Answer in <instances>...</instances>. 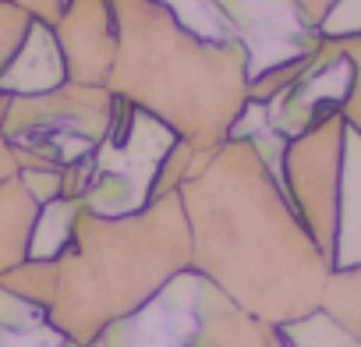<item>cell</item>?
I'll list each match as a JSON object with an SVG mask.
<instances>
[{"label": "cell", "mask_w": 361, "mask_h": 347, "mask_svg": "<svg viewBox=\"0 0 361 347\" xmlns=\"http://www.w3.org/2000/svg\"><path fill=\"white\" fill-rule=\"evenodd\" d=\"M177 192L195 273L273 326L322 308L333 266L252 138L199 149Z\"/></svg>", "instance_id": "cell-1"}, {"label": "cell", "mask_w": 361, "mask_h": 347, "mask_svg": "<svg viewBox=\"0 0 361 347\" xmlns=\"http://www.w3.org/2000/svg\"><path fill=\"white\" fill-rule=\"evenodd\" d=\"M110 4L117 15V57L106 89L195 149L227 142L248 106L252 68L245 43L188 29L159 0Z\"/></svg>", "instance_id": "cell-2"}, {"label": "cell", "mask_w": 361, "mask_h": 347, "mask_svg": "<svg viewBox=\"0 0 361 347\" xmlns=\"http://www.w3.org/2000/svg\"><path fill=\"white\" fill-rule=\"evenodd\" d=\"M185 269H192V231L180 192L128 217H99L82 206L71 245L57 255V294L47 319L92 347L106 326L138 312Z\"/></svg>", "instance_id": "cell-3"}, {"label": "cell", "mask_w": 361, "mask_h": 347, "mask_svg": "<svg viewBox=\"0 0 361 347\" xmlns=\"http://www.w3.org/2000/svg\"><path fill=\"white\" fill-rule=\"evenodd\" d=\"M92 347H290L273 326L231 301L202 273H177L128 319L106 326Z\"/></svg>", "instance_id": "cell-4"}, {"label": "cell", "mask_w": 361, "mask_h": 347, "mask_svg": "<svg viewBox=\"0 0 361 347\" xmlns=\"http://www.w3.org/2000/svg\"><path fill=\"white\" fill-rule=\"evenodd\" d=\"M177 135L152 114L117 96L110 135L99 149L61 170V195L99 217H128L152 202V181Z\"/></svg>", "instance_id": "cell-5"}, {"label": "cell", "mask_w": 361, "mask_h": 347, "mask_svg": "<svg viewBox=\"0 0 361 347\" xmlns=\"http://www.w3.org/2000/svg\"><path fill=\"white\" fill-rule=\"evenodd\" d=\"M114 114L117 96L106 85L64 82L39 96H8L4 131L18 170H64L99 149V142L110 135Z\"/></svg>", "instance_id": "cell-6"}, {"label": "cell", "mask_w": 361, "mask_h": 347, "mask_svg": "<svg viewBox=\"0 0 361 347\" xmlns=\"http://www.w3.org/2000/svg\"><path fill=\"white\" fill-rule=\"evenodd\" d=\"M347 121L340 110L322 114L305 131L287 138L280 159V185L333 266L340 238V195H343V163H347Z\"/></svg>", "instance_id": "cell-7"}, {"label": "cell", "mask_w": 361, "mask_h": 347, "mask_svg": "<svg viewBox=\"0 0 361 347\" xmlns=\"http://www.w3.org/2000/svg\"><path fill=\"white\" fill-rule=\"evenodd\" d=\"M206 4L216 11L224 29L245 43L252 75L301 57L322 39L294 0H206Z\"/></svg>", "instance_id": "cell-8"}, {"label": "cell", "mask_w": 361, "mask_h": 347, "mask_svg": "<svg viewBox=\"0 0 361 347\" xmlns=\"http://www.w3.org/2000/svg\"><path fill=\"white\" fill-rule=\"evenodd\" d=\"M54 32L64 50L68 82L106 85L117 57V15L110 0H64Z\"/></svg>", "instance_id": "cell-9"}, {"label": "cell", "mask_w": 361, "mask_h": 347, "mask_svg": "<svg viewBox=\"0 0 361 347\" xmlns=\"http://www.w3.org/2000/svg\"><path fill=\"white\" fill-rule=\"evenodd\" d=\"M64 82H68V64H64V50L57 43L54 25L32 22L22 50L15 54L8 71L0 75V92L4 96H39Z\"/></svg>", "instance_id": "cell-10"}, {"label": "cell", "mask_w": 361, "mask_h": 347, "mask_svg": "<svg viewBox=\"0 0 361 347\" xmlns=\"http://www.w3.org/2000/svg\"><path fill=\"white\" fill-rule=\"evenodd\" d=\"M39 209L43 206L32 199V192L22 185L18 174L0 185V276L29 259Z\"/></svg>", "instance_id": "cell-11"}, {"label": "cell", "mask_w": 361, "mask_h": 347, "mask_svg": "<svg viewBox=\"0 0 361 347\" xmlns=\"http://www.w3.org/2000/svg\"><path fill=\"white\" fill-rule=\"evenodd\" d=\"M78 209H82V202L78 199H64V195L54 199V202H47L39 209V220H36V231H32L29 259H57L71 245Z\"/></svg>", "instance_id": "cell-12"}, {"label": "cell", "mask_w": 361, "mask_h": 347, "mask_svg": "<svg viewBox=\"0 0 361 347\" xmlns=\"http://www.w3.org/2000/svg\"><path fill=\"white\" fill-rule=\"evenodd\" d=\"M322 312L336 319L361 343V262L340 266L329 273L326 291H322Z\"/></svg>", "instance_id": "cell-13"}, {"label": "cell", "mask_w": 361, "mask_h": 347, "mask_svg": "<svg viewBox=\"0 0 361 347\" xmlns=\"http://www.w3.org/2000/svg\"><path fill=\"white\" fill-rule=\"evenodd\" d=\"M0 287H8L11 294L50 312L54 294H57V259H25L22 266H15L11 273L0 276Z\"/></svg>", "instance_id": "cell-14"}, {"label": "cell", "mask_w": 361, "mask_h": 347, "mask_svg": "<svg viewBox=\"0 0 361 347\" xmlns=\"http://www.w3.org/2000/svg\"><path fill=\"white\" fill-rule=\"evenodd\" d=\"M283 336L290 347H361L336 319H329L322 308L298 319V322H287L283 326Z\"/></svg>", "instance_id": "cell-15"}, {"label": "cell", "mask_w": 361, "mask_h": 347, "mask_svg": "<svg viewBox=\"0 0 361 347\" xmlns=\"http://www.w3.org/2000/svg\"><path fill=\"white\" fill-rule=\"evenodd\" d=\"M32 15L22 11L15 0H0V75L8 71V64L15 61V54L22 50L29 29H32Z\"/></svg>", "instance_id": "cell-16"}, {"label": "cell", "mask_w": 361, "mask_h": 347, "mask_svg": "<svg viewBox=\"0 0 361 347\" xmlns=\"http://www.w3.org/2000/svg\"><path fill=\"white\" fill-rule=\"evenodd\" d=\"M18 178H22V185L32 192V199H36L39 206L61 199V170H50V166H25V170H18Z\"/></svg>", "instance_id": "cell-17"}, {"label": "cell", "mask_w": 361, "mask_h": 347, "mask_svg": "<svg viewBox=\"0 0 361 347\" xmlns=\"http://www.w3.org/2000/svg\"><path fill=\"white\" fill-rule=\"evenodd\" d=\"M319 32H322V36H350V32H361V0H340V4L322 18Z\"/></svg>", "instance_id": "cell-18"}, {"label": "cell", "mask_w": 361, "mask_h": 347, "mask_svg": "<svg viewBox=\"0 0 361 347\" xmlns=\"http://www.w3.org/2000/svg\"><path fill=\"white\" fill-rule=\"evenodd\" d=\"M4 106H8V96L0 92V185L11 181L18 174V159H15V149H11L8 131H4Z\"/></svg>", "instance_id": "cell-19"}, {"label": "cell", "mask_w": 361, "mask_h": 347, "mask_svg": "<svg viewBox=\"0 0 361 347\" xmlns=\"http://www.w3.org/2000/svg\"><path fill=\"white\" fill-rule=\"evenodd\" d=\"M15 4L22 11H29L36 22H47V25H54L64 11V0H15Z\"/></svg>", "instance_id": "cell-20"}, {"label": "cell", "mask_w": 361, "mask_h": 347, "mask_svg": "<svg viewBox=\"0 0 361 347\" xmlns=\"http://www.w3.org/2000/svg\"><path fill=\"white\" fill-rule=\"evenodd\" d=\"M340 114H343L347 128H350L354 135H361V82H354V85H350V92H347V99H343Z\"/></svg>", "instance_id": "cell-21"}, {"label": "cell", "mask_w": 361, "mask_h": 347, "mask_svg": "<svg viewBox=\"0 0 361 347\" xmlns=\"http://www.w3.org/2000/svg\"><path fill=\"white\" fill-rule=\"evenodd\" d=\"M294 4L301 8V15H305V22L312 25V29H319L322 25V18L340 4V0H294Z\"/></svg>", "instance_id": "cell-22"}]
</instances>
